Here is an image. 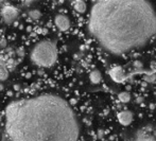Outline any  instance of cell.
<instances>
[{
	"instance_id": "obj_1",
	"label": "cell",
	"mask_w": 156,
	"mask_h": 141,
	"mask_svg": "<svg viewBox=\"0 0 156 141\" xmlns=\"http://www.w3.org/2000/svg\"><path fill=\"white\" fill-rule=\"evenodd\" d=\"M88 30L105 51L122 54L143 47L156 34V13L148 1H98Z\"/></svg>"
},
{
	"instance_id": "obj_2",
	"label": "cell",
	"mask_w": 156,
	"mask_h": 141,
	"mask_svg": "<svg viewBox=\"0 0 156 141\" xmlns=\"http://www.w3.org/2000/svg\"><path fill=\"white\" fill-rule=\"evenodd\" d=\"M6 141H77L80 125L63 98L45 93L12 102L5 110Z\"/></svg>"
},
{
	"instance_id": "obj_3",
	"label": "cell",
	"mask_w": 156,
	"mask_h": 141,
	"mask_svg": "<svg viewBox=\"0 0 156 141\" xmlns=\"http://www.w3.org/2000/svg\"><path fill=\"white\" fill-rule=\"evenodd\" d=\"M30 57L33 64L40 68H48L55 64L58 60V49L54 41L41 40L32 49Z\"/></svg>"
},
{
	"instance_id": "obj_4",
	"label": "cell",
	"mask_w": 156,
	"mask_h": 141,
	"mask_svg": "<svg viewBox=\"0 0 156 141\" xmlns=\"http://www.w3.org/2000/svg\"><path fill=\"white\" fill-rule=\"evenodd\" d=\"M1 15L5 24L11 25L15 21V19L18 17V10L12 5H5L2 8Z\"/></svg>"
},
{
	"instance_id": "obj_5",
	"label": "cell",
	"mask_w": 156,
	"mask_h": 141,
	"mask_svg": "<svg viewBox=\"0 0 156 141\" xmlns=\"http://www.w3.org/2000/svg\"><path fill=\"white\" fill-rule=\"evenodd\" d=\"M54 24L60 31L66 32L70 28V19L66 15L59 14V15H56L55 18H54Z\"/></svg>"
},
{
	"instance_id": "obj_6",
	"label": "cell",
	"mask_w": 156,
	"mask_h": 141,
	"mask_svg": "<svg viewBox=\"0 0 156 141\" xmlns=\"http://www.w3.org/2000/svg\"><path fill=\"white\" fill-rule=\"evenodd\" d=\"M133 119H134V115L130 110H122L118 114V120H119L120 124L123 126L130 125L133 122Z\"/></svg>"
},
{
	"instance_id": "obj_7",
	"label": "cell",
	"mask_w": 156,
	"mask_h": 141,
	"mask_svg": "<svg viewBox=\"0 0 156 141\" xmlns=\"http://www.w3.org/2000/svg\"><path fill=\"white\" fill-rule=\"evenodd\" d=\"M109 75L113 80L117 83H122L124 80H125V75L123 73V70L120 66H117V67H114L110 71H109Z\"/></svg>"
},
{
	"instance_id": "obj_8",
	"label": "cell",
	"mask_w": 156,
	"mask_h": 141,
	"mask_svg": "<svg viewBox=\"0 0 156 141\" xmlns=\"http://www.w3.org/2000/svg\"><path fill=\"white\" fill-rule=\"evenodd\" d=\"M72 4H73V9H74L77 13H80V14L85 13V12H86V10H87V5H86V3H85L84 1H82V0L73 1Z\"/></svg>"
},
{
	"instance_id": "obj_9",
	"label": "cell",
	"mask_w": 156,
	"mask_h": 141,
	"mask_svg": "<svg viewBox=\"0 0 156 141\" xmlns=\"http://www.w3.org/2000/svg\"><path fill=\"white\" fill-rule=\"evenodd\" d=\"M89 80L93 84H99L102 80L101 72L99 71V70H97V69L93 70V71L89 73Z\"/></svg>"
},
{
	"instance_id": "obj_10",
	"label": "cell",
	"mask_w": 156,
	"mask_h": 141,
	"mask_svg": "<svg viewBox=\"0 0 156 141\" xmlns=\"http://www.w3.org/2000/svg\"><path fill=\"white\" fill-rule=\"evenodd\" d=\"M6 64L0 60V81H4L8 79L9 73H8V69H6Z\"/></svg>"
},
{
	"instance_id": "obj_11",
	"label": "cell",
	"mask_w": 156,
	"mask_h": 141,
	"mask_svg": "<svg viewBox=\"0 0 156 141\" xmlns=\"http://www.w3.org/2000/svg\"><path fill=\"white\" fill-rule=\"evenodd\" d=\"M118 99L120 100V102L127 103V102L131 101V95L127 92V91H123V92H120L118 95Z\"/></svg>"
},
{
	"instance_id": "obj_12",
	"label": "cell",
	"mask_w": 156,
	"mask_h": 141,
	"mask_svg": "<svg viewBox=\"0 0 156 141\" xmlns=\"http://www.w3.org/2000/svg\"><path fill=\"white\" fill-rule=\"evenodd\" d=\"M28 15H29V17H30L31 19H33V20H37V19H39V18L41 17V13H40V11H38V10H36V9H34V10H31L29 13H28Z\"/></svg>"
},
{
	"instance_id": "obj_13",
	"label": "cell",
	"mask_w": 156,
	"mask_h": 141,
	"mask_svg": "<svg viewBox=\"0 0 156 141\" xmlns=\"http://www.w3.org/2000/svg\"><path fill=\"white\" fill-rule=\"evenodd\" d=\"M16 53H17V55L19 56V57H24V56H25V49L23 47L18 48L17 50H16Z\"/></svg>"
},
{
	"instance_id": "obj_14",
	"label": "cell",
	"mask_w": 156,
	"mask_h": 141,
	"mask_svg": "<svg viewBox=\"0 0 156 141\" xmlns=\"http://www.w3.org/2000/svg\"><path fill=\"white\" fill-rule=\"evenodd\" d=\"M155 79H156V76L154 75V74H152V75H146L144 76V81L146 82H154L155 81Z\"/></svg>"
},
{
	"instance_id": "obj_15",
	"label": "cell",
	"mask_w": 156,
	"mask_h": 141,
	"mask_svg": "<svg viewBox=\"0 0 156 141\" xmlns=\"http://www.w3.org/2000/svg\"><path fill=\"white\" fill-rule=\"evenodd\" d=\"M133 65H134V67H135V68H142V66H143V64L140 61H135V62L133 63Z\"/></svg>"
},
{
	"instance_id": "obj_16",
	"label": "cell",
	"mask_w": 156,
	"mask_h": 141,
	"mask_svg": "<svg viewBox=\"0 0 156 141\" xmlns=\"http://www.w3.org/2000/svg\"><path fill=\"white\" fill-rule=\"evenodd\" d=\"M137 141H155V140L152 137H142V138L138 139Z\"/></svg>"
},
{
	"instance_id": "obj_17",
	"label": "cell",
	"mask_w": 156,
	"mask_h": 141,
	"mask_svg": "<svg viewBox=\"0 0 156 141\" xmlns=\"http://www.w3.org/2000/svg\"><path fill=\"white\" fill-rule=\"evenodd\" d=\"M6 47V40L4 38L0 39V48H5Z\"/></svg>"
},
{
	"instance_id": "obj_18",
	"label": "cell",
	"mask_w": 156,
	"mask_h": 141,
	"mask_svg": "<svg viewBox=\"0 0 156 141\" xmlns=\"http://www.w3.org/2000/svg\"><path fill=\"white\" fill-rule=\"evenodd\" d=\"M103 135H104V133H103V131L102 130H100L98 132V138H100V139H102V137H103Z\"/></svg>"
},
{
	"instance_id": "obj_19",
	"label": "cell",
	"mask_w": 156,
	"mask_h": 141,
	"mask_svg": "<svg viewBox=\"0 0 156 141\" xmlns=\"http://www.w3.org/2000/svg\"><path fill=\"white\" fill-rule=\"evenodd\" d=\"M14 90H15V91H19L20 90V85H18V84H15V85H14Z\"/></svg>"
},
{
	"instance_id": "obj_20",
	"label": "cell",
	"mask_w": 156,
	"mask_h": 141,
	"mask_svg": "<svg viewBox=\"0 0 156 141\" xmlns=\"http://www.w3.org/2000/svg\"><path fill=\"white\" fill-rule=\"evenodd\" d=\"M70 104H71V105L76 104V100H75V99H71V100H70Z\"/></svg>"
},
{
	"instance_id": "obj_21",
	"label": "cell",
	"mask_w": 156,
	"mask_h": 141,
	"mask_svg": "<svg viewBox=\"0 0 156 141\" xmlns=\"http://www.w3.org/2000/svg\"><path fill=\"white\" fill-rule=\"evenodd\" d=\"M4 90V85L2 83H0V91H3Z\"/></svg>"
},
{
	"instance_id": "obj_22",
	"label": "cell",
	"mask_w": 156,
	"mask_h": 141,
	"mask_svg": "<svg viewBox=\"0 0 156 141\" xmlns=\"http://www.w3.org/2000/svg\"><path fill=\"white\" fill-rule=\"evenodd\" d=\"M31 72H27V74H26V77H27V79H30V77H31Z\"/></svg>"
},
{
	"instance_id": "obj_23",
	"label": "cell",
	"mask_w": 156,
	"mask_h": 141,
	"mask_svg": "<svg viewBox=\"0 0 156 141\" xmlns=\"http://www.w3.org/2000/svg\"><path fill=\"white\" fill-rule=\"evenodd\" d=\"M38 74H39V75H42V74H44V70H42V69H39V70H38Z\"/></svg>"
},
{
	"instance_id": "obj_24",
	"label": "cell",
	"mask_w": 156,
	"mask_h": 141,
	"mask_svg": "<svg viewBox=\"0 0 156 141\" xmlns=\"http://www.w3.org/2000/svg\"><path fill=\"white\" fill-rule=\"evenodd\" d=\"M31 30H32V27L28 26V27H27V31H28V32H31Z\"/></svg>"
},
{
	"instance_id": "obj_25",
	"label": "cell",
	"mask_w": 156,
	"mask_h": 141,
	"mask_svg": "<svg viewBox=\"0 0 156 141\" xmlns=\"http://www.w3.org/2000/svg\"><path fill=\"white\" fill-rule=\"evenodd\" d=\"M13 25H14V27H18V26H19V22H18V21H16V20H15Z\"/></svg>"
},
{
	"instance_id": "obj_26",
	"label": "cell",
	"mask_w": 156,
	"mask_h": 141,
	"mask_svg": "<svg viewBox=\"0 0 156 141\" xmlns=\"http://www.w3.org/2000/svg\"><path fill=\"white\" fill-rule=\"evenodd\" d=\"M6 95H8L9 97H12V96H13V92H12V91L10 90V91H8V92H6Z\"/></svg>"
},
{
	"instance_id": "obj_27",
	"label": "cell",
	"mask_w": 156,
	"mask_h": 141,
	"mask_svg": "<svg viewBox=\"0 0 156 141\" xmlns=\"http://www.w3.org/2000/svg\"><path fill=\"white\" fill-rule=\"evenodd\" d=\"M151 64H152V67H153V68H155V66H156V64H155V62H152V63H151Z\"/></svg>"
},
{
	"instance_id": "obj_28",
	"label": "cell",
	"mask_w": 156,
	"mask_h": 141,
	"mask_svg": "<svg viewBox=\"0 0 156 141\" xmlns=\"http://www.w3.org/2000/svg\"><path fill=\"white\" fill-rule=\"evenodd\" d=\"M1 120H2V118H1V115H0V122H1Z\"/></svg>"
}]
</instances>
